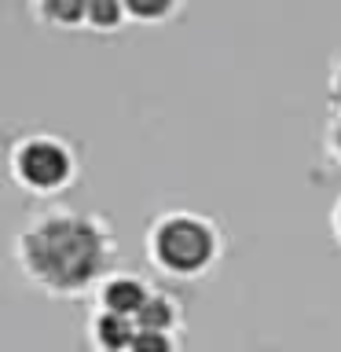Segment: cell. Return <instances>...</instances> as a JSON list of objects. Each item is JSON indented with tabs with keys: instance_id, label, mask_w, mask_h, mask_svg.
I'll return each instance as SVG.
<instances>
[{
	"instance_id": "obj_13",
	"label": "cell",
	"mask_w": 341,
	"mask_h": 352,
	"mask_svg": "<svg viewBox=\"0 0 341 352\" xmlns=\"http://www.w3.org/2000/svg\"><path fill=\"white\" fill-rule=\"evenodd\" d=\"M330 235H334V242L341 246V195H338L334 209H330Z\"/></svg>"
},
{
	"instance_id": "obj_12",
	"label": "cell",
	"mask_w": 341,
	"mask_h": 352,
	"mask_svg": "<svg viewBox=\"0 0 341 352\" xmlns=\"http://www.w3.org/2000/svg\"><path fill=\"white\" fill-rule=\"evenodd\" d=\"M323 151H327V158L341 165V114H330L327 121V129H323Z\"/></svg>"
},
{
	"instance_id": "obj_6",
	"label": "cell",
	"mask_w": 341,
	"mask_h": 352,
	"mask_svg": "<svg viewBox=\"0 0 341 352\" xmlns=\"http://www.w3.org/2000/svg\"><path fill=\"white\" fill-rule=\"evenodd\" d=\"M136 334H140V327H136V319H129V316L103 312V308L92 316V345L99 352H129Z\"/></svg>"
},
{
	"instance_id": "obj_1",
	"label": "cell",
	"mask_w": 341,
	"mask_h": 352,
	"mask_svg": "<svg viewBox=\"0 0 341 352\" xmlns=\"http://www.w3.org/2000/svg\"><path fill=\"white\" fill-rule=\"evenodd\" d=\"M15 264L22 279L41 294L81 297L114 275L118 239L107 217L48 202L22 220L15 235Z\"/></svg>"
},
{
	"instance_id": "obj_11",
	"label": "cell",
	"mask_w": 341,
	"mask_h": 352,
	"mask_svg": "<svg viewBox=\"0 0 341 352\" xmlns=\"http://www.w3.org/2000/svg\"><path fill=\"white\" fill-rule=\"evenodd\" d=\"M327 107L330 114H341V52L327 66Z\"/></svg>"
},
{
	"instance_id": "obj_5",
	"label": "cell",
	"mask_w": 341,
	"mask_h": 352,
	"mask_svg": "<svg viewBox=\"0 0 341 352\" xmlns=\"http://www.w3.org/2000/svg\"><path fill=\"white\" fill-rule=\"evenodd\" d=\"M30 19L44 30H85L88 0H26Z\"/></svg>"
},
{
	"instance_id": "obj_2",
	"label": "cell",
	"mask_w": 341,
	"mask_h": 352,
	"mask_svg": "<svg viewBox=\"0 0 341 352\" xmlns=\"http://www.w3.org/2000/svg\"><path fill=\"white\" fill-rule=\"evenodd\" d=\"M143 253L162 275L195 283L224 261V231L198 209H165L147 224Z\"/></svg>"
},
{
	"instance_id": "obj_10",
	"label": "cell",
	"mask_w": 341,
	"mask_h": 352,
	"mask_svg": "<svg viewBox=\"0 0 341 352\" xmlns=\"http://www.w3.org/2000/svg\"><path fill=\"white\" fill-rule=\"evenodd\" d=\"M129 352H176V341L165 330H140Z\"/></svg>"
},
{
	"instance_id": "obj_9",
	"label": "cell",
	"mask_w": 341,
	"mask_h": 352,
	"mask_svg": "<svg viewBox=\"0 0 341 352\" xmlns=\"http://www.w3.org/2000/svg\"><path fill=\"white\" fill-rule=\"evenodd\" d=\"M129 22V11H125V0H88V26L92 33H118L125 30Z\"/></svg>"
},
{
	"instance_id": "obj_7",
	"label": "cell",
	"mask_w": 341,
	"mask_h": 352,
	"mask_svg": "<svg viewBox=\"0 0 341 352\" xmlns=\"http://www.w3.org/2000/svg\"><path fill=\"white\" fill-rule=\"evenodd\" d=\"M180 316H184V308H180V301H176V294L154 286V294L147 297V305H143L140 316H136V327L140 330H165V334H173V330L180 327Z\"/></svg>"
},
{
	"instance_id": "obj_4",
	"label": "cell",
	"mask_w": 341,
	"mask_h": 352,
	"mask_svg": "<svg viewBox=\"0 0 341 352\" xmlns=\"http://www.w3.org/2000/svg\"><path fill=\"white\" fill-rule=\"evenodd\" d=\"M151 294H154V286L143 283L140 275H132V272H114V275H107V279L99 283L96 301H99V308H103V312H118V316L136 319L140 308L147 305Z\"/></svg>"
},
{
	"instance_id": "obj_8",
	"label": "cell",
	"mask_w": 341,
	"mask_h": 352,
	"mask_svg": "<svg viewBox=\"0 0 341 352\" xmlns=\"http://www.w3.org/2000/svg\"><path fill=\"white\" fill-rule=\"evenodd\" d=\"M187 8V0H125L129 22L140 26H165V22L180 19Z\"/></svg>"
},
{
	"instance_id": "obj_3",
	"label": "cell",
	"mask_w": 341,
	"mask_h": 352,
	"mask_svg": "<svg viewBox=\"0 0 341 352\" xmlns=\"http://www.w3.org/2000/svg\"><path fill=\"white\" fill-rule=\"evenodd\" d=\"M77 173H81V158L74 143L55 132H26L8 147V176L30 198L63 195L66 187H74Z\"/></svg>"
}]
</instances>
